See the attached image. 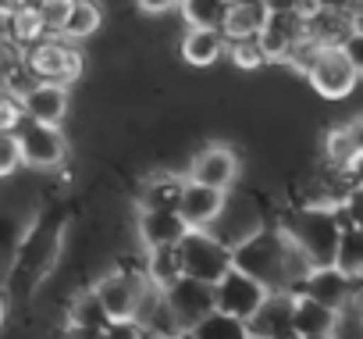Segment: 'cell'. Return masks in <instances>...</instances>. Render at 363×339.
Here are the masks:
<instances>
[{"label": "cell", "mask_w": 363, "mask_h": 339, "mask_svg": "<svg viewBox=\"0 0 363 339\" xmlns=\"http://www.w3.org/2000/svg\"><path fill=\"white\" fill-rule=\"evenodd\" d=\"M146 339H186V332H157V335H146Z\"/></svg>", "instance_id": "cell-37"}, {"label": "cell", "mask_w": 363, "mask_h": 339, "mask_svg": "<svg viewBox=\"0 0 363 339\" xmlns=\"http://www.w3.org/2000/svg\"><path fill=\"white\" fill-rule=\"evenodd\" d=\"M228 193L225 190H214V186H203V183H193L186 179V186H182V197H178V215L182 222H186L189 229H211L225 208Z\"/></svg>", "instance_id": "cell-10"}, {"label": "cell", "mask_w": 363, "mask_h": 339, "mask_svg": "<svg viewBox=\"0 0 363 339\" xmlns=\"http://www.w3.org/2000/svg\"><path fill=\"white\" fill-rule=\"evenodd\" d=\"M228 0H178V11L189 29H221Z\"/></svg>", "instance_id": "cell-22"}, {"label": "cell", "mask_w": 363, "mask_h": 339, "mask_svg": "<svg viewBox=\"0 0 363 339\" xmlns=\"http://www.w3.org/2000/svg\"><path fill=\"white\" fill-rule=\"evenodd\" d=\"M11 8H18V11H40V8H43V0H15Z\"/></svg>", "instance_id": "cell-35"}, {"label": "cell", "mask_w": 363, "mask_h": 339, "mask_svg": "<svg viewBox=\"0 0 363 339\" xmlns=\"http://www.w3.org/2000/svg\"><path fill=\"white\" fill-rule=\"evenodd\" d=\"M296 339H331L328 332H317V335H296Z\"/></svg>", "instance_id": "cell-38"}, {"label": "cell", "mask_w": 363, "mask_h": 339, "mask_svg": "<svg viewBox=\"0 0 363 339\" xmlns=\"http://www.w3.org/2000/svg\"><path fill=\"white\" fill-rule=\"evenodd\" d=\"M26 118V107H22V97L8 86H0V129L4 132H15Z\"/></svg>", "instance_id": "cell-27"}, {"label": "cell", "mask_w": 363, "mask_h": 339, "mask_svg": "<svg viewBox=\"0 0 363 339\" xmlns=\"http://www.w3.org/2000/svg\"><path fill=\"white\" fill-rule=\"evenodd\" d=\"M267 15H271V4H267V0H228L225 22H221V36H225V40L257 36V33L264 29Z\"/></svg>", "instance_id": "cell-14"}, {"label": "cell", "mask_w": 363, "mask_h": 339, "mask_svg": "<svg viewBox=\"0 0 363 339\" xmlns=\"http://www.w3.org/2000/svg\"><path fill=\"white\" fill-rule=\"evenodd\" d=\"M15 172H22V146H18V136L0 129V179H11Z\"/></svg>", "instance_id": "cell-26"}, {"label": "cell", "mask_w": 363, "mask_h": 339, "mask_svg": "<svg viewBox=\"0 0 363 339\" xmlns=\"http://www.w3.org/2000/svg\"><path fill=\"white\" fill-rule=\"evenodd\" d=\"M43 36H47V29L40 22V11H18V8H11V43L33 47Z\"/></svg>", "instance_id": "cell-24"}, {"label": "cell", "mask_w": 363, "mask_h": 339, "mask_svg": "<svg viewBox=\"0 0 363 339\" xmlns=\"http://www.w3.org/2000/svg\"><path fill=\"white\" fill-rule=\"evenodd\" d=\"M186 339H250V328L242 318H232L225 311H211L193 328H186Z\"/></svg>", "instance_id": "cell-19"}, {"label": "cell", "mask_w": 363, "mask_h": 339, "mask_svg": "<svg viewBox=\"0 0 363 339\" xmlns=\"http://www.w3.org/2000/svg\"><path fill=\"white\" fill-rule=\"evenodd\" d=\"M345 132H349L352 146H356V150H363V114H356L352 122H345Z\"/></svg>", "instance_id": "cell-32"}, {"label": "cell", "mask_w": 363, "mask_h": 339, "mask_svg": "<svg viewBox=\"0 0 363 339\" xmlns=\"http://www.w3.org/2000/svg\"><path fill=\"white\" fill-rule=\"evenodd\" d=\"M135 8L143 15H167V11L178 8V0H135Z\"/></svg>", "instance_id": "cell-30"}, {"label": "cell", "mask_w": 363, "mask_h": 339, "mask_svg": "<svg viewBox=\"0 0 363 339\" xmlns=\"http://www.w3.org/2000/svg\"><path fill=\"white\" fill-rule=\"evenodd\" d=\"M164 300H167V307H171L178 328L186 332V328H193L203 314L214 311V286L182 275V279H174V282L164 289Z\"/></svg>", "instance_id": "cell-8"}, {"label": "cell", "mask_w": 363, "mask_h": 339, "mask_svg": "<svg viewBox=\"0 0 363 339\" xmlns=\"http://www.w3.org/2000/svg\"><path fill=\"white\" fill-rule=\"evenodd\" d=\"M267 286L260 282V279H253L250 271H242V268H228L218 282H214V311H225V314H232V318H242V321H250L257 311H260V303L267 300Z\"/></svg>", "instance_id": "cell-6"}, {"label": "cell", "mask_w": 363, "mask_h": 339, "mask_svg": "<svg viewBox=\"0 0 363 339\" xmlns=\"http://www.w3.org/2000/svg\"><path fill=\"white\" fill-rule=\"evenodd\" d=\"M68 104H72V93H68V86H61V82H33V86L22 93L26 118L43 122V125H61V122L68 118Z\"/></svg>", "instance_id": "cell-13"}, {"label": "cell", "mask_w": 363, "mask_h": 339, "mask_svg": "<svg viewBox=\"0 0 363 339\" xmlns=\"http://www.w3.org/2000/svg\"><path fill=\"white\" fill-rule=\"evenodd\" d=\"M15 136L22 146V168H29V172H54L68 157V139H65L61 125H43V122L22 118Z\"/></svg>", "instance_id": "cell-5"}, {"label": "cell", "mask_w": 363, "mask_h": 339, "mask_svg": "<svg viewBox=\"0 0 363 339\" xmlns=\"http://www.w3.org/2000/svg\"><path fill=\"white\" fill-rule=\"evenodd\" d=\"M345 183L349 186H356V190H363V150H356V157L349 161V168H345Z\"/></svg>", "instance_id": "cell-31"}, {"label": "cell", "mask_w": 363, "mask_h": 339, "mask_svg": "<svg viewBox=\"0 0 363 339\" xmlns=\"http://www.w3.org/2000/svg\"><path fill=\"white\" fill-rule=\"evenodd\" d=\"M182 186H186V176L174 172H153L139 183L135 190V208L139 211H153V208H178Z\"/></svg>", "instance_id": "cell-15"}, {"label": "cell", "mask_w": 363, "mask_h": 339, "mask_svg": "<svg viewBox=\"0 0 363 339\" xmlns=\"http://www.w3.org/2000/svg\"><path fill=\"white\" fill-rule=\"evenodd\" d=\"M331 264H338L345 275L363 271V225H338L335 247H331Z\"/></svg>", "instance_id": "cell-18"}, {"label": "cell", "mask_w": 363, "mask_h": 339, "mask_svg": "<svg viewBox=\"0 0 363 339\" xmlns=\"http://www.w3.org/2000/svg\"><path fill=\"white\" fill-rule=\"evenodd\" d=\"M239 172H242L239 154H235L228 143H211V146H203V150H200V154L189 161V172H186V179L232 193V186L239 183Z\"/></svg>", "instance_id": "cell-7"}, {"label": "cell", "mask_w": 363, "mask_h": 339, "mask_svg": "<svg viewBox=\"0 0 363 339\" xmlns=\"http://www.w3.org/2000/svg\"><path fill=\"white\" fill-rule=\"evenodd\" d=\"M338 50H342V54L349 58V65H352V72H356V75L363 79V36L349 29V33H345V36L338 40Z\"/></svg>", "instance_id": "cell-29"}, {"label": "cell", "mask_w": 363, "mask_h": 339, "mask_svg": "<svg viewBox=\"0 0 363 339\" xmlns=\"http://www.w3.org/2000/svg\"><path fill=\"white\" fill-rule=\"evenodd\" d=\"M189 232V225L182 222V215L174 208H153V211H139L135 218V236L143 250L153 247H174L182 236Z\"/></svg>", "instance_id": "cell-12"}, {"label": "cell", "mask_w": 363, "mask_h": 339, "mask_svg": "<svg viewBox=\"0 0 363 339\" xmlns=\"http://www.w3.org/2000/svg\"><path fill=\"white\" fill-rule=\"evenodd\" d=\"M242 72H253V68H264L267 58H264V47L257 36H246V40H228V50H225Z\"/></svg>", "instance_id": "cell-25"}, {"label": "cell", "mask_w": 363, "mask_h": 339, "mask_svg": "<svg viewBox=\"0 0 363 339\" xmlns=\"http://www.w3.org/2000/svg\"><path fill=\"white\" fill-rule=\"evenodd\" d=\"M335 321H338V311L317 303L306 293H292V332L296 335H317V332L331 335Z\"/></svg>", "instance_id": "cell-17"}, {"label": "cell", "mask_w": 363, "mask_h": 339, "mask_svg": "<svg viewBox=\"0 0 363 339\" xmlns=\"http://www.w3.org/2000/svg\"><path fill=\"white\" fill-rule=\"evenodd\" d=\"M26 68L36 82H61L72 86L82 75V54L65 36H43L33 47H26Z\"/></svg>", "instance_id": "cell-4"}, {"label": "cell", "mask_w": 363, "mask_h": 339, "mask_svg": "<svg viewBox=\"0 0 363 339\" xmlns=\"http://www.w3.org/2000/svg\"><path fill=\"white\" fill-rule=\"evenodd\" d=\"M174 254H178V264H182V275H189V279H200V282H218L232 264V247L214 236L211 229H189L186 236H182L174 243Z\"/></svg>", "instance_id": "cell-1"}, {"label": "cell", "mask_w": 363, "mask_h": 339, "mask_svg": "<svg viewBox=\"0 0 363 339\" xmlns=\"http://www.w3.org/2000/svg\"><path fill=\"white\" fill-rule=\"evenodd\" d=\"M68 11H72V0H43V8H40V22H43L47 36H61Z\"/></svg>", "instance_id": "cell-28"}, {"label": "cell", "mask_w": 363, "mask_h": 339, "mask_svg": "<svg viewBox=\"0 0 363 339\" xmlns=\"http://www.w3.org/2000/svg\"><path fill=\"white\" fill-rule=\"evenodd\" d=\"M11 43V8H0V47Z\"/></svg>", "instance_id": "cell-33"}, {"label": "cell", "mask_w": 363, "mask_h": 339, "mask_svg": "<svg viewBox=\"0 0 363 339\" xmlns=\"http://www.w3.org/2000/svg\"><path fill=\"white\" fill-rule=\"evenodd\" d=\"M296 293H306V296H313L317 303H324L331 311H342V307L352 303V275H345L331 261H320L306 271V279L296 286Z\"/></svg>", "instance_id": "cell-9"}, {"label": "cell", "mask_w": 363, "mask_h": 339, "mask_svg": "<svg viewBox=\"0 0 363 339\" xmlns=\"http://www.w3.org/2000/svg\"><path fill=\"white\" fill-rule=\"evenodd\" d=\"M250 339H296L292 332V293L271 289L260 311L246 321Z\"/></svg>", "instance_id": "cell-11"}, {"label": "cell", "mask_w": 363, "mask_h": 339, "mask_svg": "<svg viewBox=\"0 0 363 339\" xmlns=\"http://www.w3.org/2000/svg\"><path fill=\"white\" fill-rule=\"evenodd\" d=\"M359 314H363V311H359Z\"/></svg>", "instance_id": "cell-39"}, {"label": "cell", "mask_w": 363, "mask_h": 339, "mask_svg": "<svg viewBox=\"0 0 363 339\" xmlns=\"http://www.w3.org/2000/svg\"><path fill=\"white\" fill-rule=\"evenodd\" d=\"M349 29H352V33H359V36H363V4H359V8H356V11H352V18H349Z\"/></svg>", "instance_id": "cell-34"}, {"label": "cell", "mask_w": 363, "mask_h": 339, "mask_svg": "<svg viewBox=\"0 0 363 339\" xmlns=\"http://www.w3.org/2000/svg\"><path fill=\"white\" fill-rule=\"evenodd\" d=\"M352 157H356V146H352V139H349L345 125L331 129V132L324 136V161L335 168V172H345Z\"/></svg>", "instance_id": "cell-23"}, {"label": "cell", "mask_w": 363, "mask_h": 339, "mask_svg": "<svg viewBox=\"0 0 363 339\" xmlns=\"http://www.w3.org/2000/svg\"><path fill=\"white\" fill-rule=\"evenodd\" d=\"M306 82L313 86V93H320L324 100H342L356 90L359 75L352 72L349 58L338 50V43H317L303 65Z\"/></svg>", "instance_id": "cell-3"}, {"label": "cell", "mask_w": 363, "mask_h": 339, "mask_svg": "<svg viewBox=\"0 0 363 339\" xmlns=\"http://www.w3.org/2000/svg\"><path fill=\"white\" fill-rule=\"evenodd\" d=\"M228 50V40L221 36V29H189L182 36V61L193 68H211L214 61H221Z\"/></svg>", "instance_id": "cell-16"}, {"label": "cell", "mask_w": 363, "mask_h": 339, "mask_svg": "<svg viewBox=\"0 0 363 339\" xmlns=\"http://www.w3.org/2000/svg\"><path fill=\"white\" fill-rule=\"evenodd\" d=\"M4 321H8V296L0 293V332H4Z\"/></svg>", "instance_id": "cell-36"}, {"label": "cell", "mask_w": 363, "mask_h": 339, "mask_svg": "<svg viewBox=\"0 0 363 339\" xmlns=\"http://www.w3.org/2000/svg\"><path fill=\"white\" fill-rule=\"evenodd\" d=\"M143 275H146L150 286H157V289H167L174 279H182V264H178L174 247H153V250H143Z\"/></svg>", "instance_id": "cell-21"}, {"label": "cell", "mask_w": 363, "mask_h": 339, "mask_svg": "<svg viewBox=\"0 0 363 339\" xmlns=\"http://www.w3.org/2000/svg\"><path fill=\"white\" fill-rule=\"evenodd\" d=\"M89 289H93L100 311L107 314V321H128V318H135V307H139L143 293L150 289V279L143 275V264H114Z\"/></svg>", "instance_id": "cell-2"}, {"label": "cell", "mask_w": 363, "mask_h": 339, "mask_svg": "<svg viewBox=\"0 0 363 339\" xmlns=\"http://www.w3.org/2000/svg\"><path fill=\"white\" fill-rule=\"evenodd\" d=\"M100 26H104V11H100L96 0H72V11H68V18H65L61 36H65L68 43H82V40H89Z\"/></svg>", "instance_id": "cell-20"}]
</instances>
